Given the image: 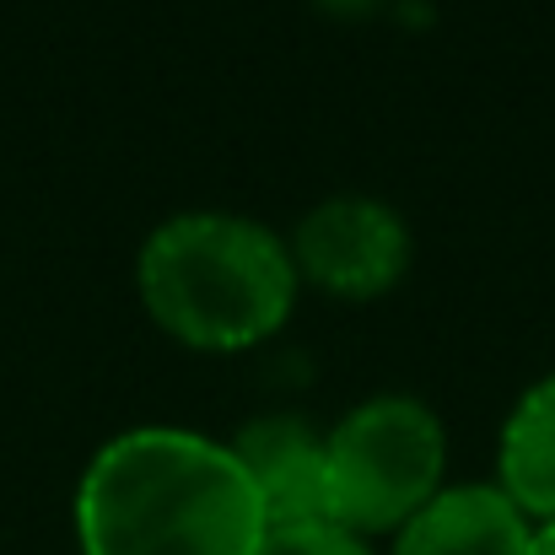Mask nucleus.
Listing matches in <instances>:
<instances>
[{
	"label": "nucleus",
	"mask_w": 555,
	"mask_h": 555,
	"mask_svg": "<svg viewBox=\"0 0 555 555\" xmlns=\"http://www.w3.org/2000/svg\"><path fill=\"white\" fill-rule=\"evenodd\" d=\"M76 540L81 555H254L264 513L227 442L135 426L81 469Z\"/></svg>",
	"instance_id": "nucleus-1"
},
{
	"label": "nucleus",
	"mask_w": 555,
	"mask_h": 555,
	"mask_svg": "<svg viewBox=\"0 0 555 555\" xmlns=\"http://www.w3.org/2000/svg\"><path fill=\"white\" fill-rule=\"evenodd\" d=\"M146 313L199 351H243L275 335L297 302L292 243L237 210H179L141 243Z\"/></svg>",
	"instance_id": "nucleus-2"
},
{
	"label": "nucleus",
	"mask_w": 555,
	"mask_h": 555,
	"mask_svg": "<svg viewBox=\"0 0 555 555\" xmlns=\"http://www.w3.org/2000/svg\"><path fill=\"white\" fill-rule=\"evenodd\" d=\"M448 437L415 393H372L324 437V518L351 534H393L442 491Z\"/></svg>",
	"instance_id": "nucleus-3"
},
{
	"label": "nucleus",
	"mask_w": 555,
	"mask_h": 555,
	"mask_svg": "<svg viewBox=\"0 0 555 555\" xmlns=\"http://www.w3.org/2000/svg\"><path fill=\"white\" fill-rule=\"evenodd\" d=\"M292 264L335 297H377L410 264V227L372 194H330L297 221Z\"/></svg>",
	"instance_id": "nucleus-4"
},
{
	"label": "nucleus",
	"mask_w": 555,
	"mask_h": 555,
	"mask_svg": "<svg viewBox=\"0 0 555 555\" xmlns=\"http://www.w3.org/2000/svg\"><path fill=\"white\" fill-rule=\"evenodd\" d=\"M227 448L259 496L264 529L324 518V431L302 415H254Z\"/></svg>",
	"instance_id": "nucleus-5"
},
{
	"label": "nucleus",
	"mask_w": 555,
	"mask_h": 555,
	"mask_svg": "<svg viewBox=\"0 0 555 555\" xmlns=\"http://www.w3.org/2000/svg\"><path fill=\"white\" fill-rule=\"evenodd\" d=\"M529 513L496 480H469L415 507L393 529V555H529Z\"/></svg>",
	"instance_id": "nucleus-6"
},
{
	"label": "nucleus",
	"mask_w": 555,
	"mask_h": 555,
	"mask_svg": "<svg viewBox=\"0 0 555 555\" xmlns=\"http://www.w3.org/2000/svg\"><path fill=\"white\" fill-rule=\"evenodd\" d=\"M496 486L529 513L534 529L555 524V372L513 404L496 448Z\"/></svg>",
	"instance_id": "nucleus-7"
},
{
	"label": "nucleus",
	"mask_w": 555,
	"mask_h": 555,
	"mask_svg": "<svg viewBox=\"0 0 555 555\" xmlns=\"http://www.w3.org/2000/svg\"><path fill=\"white\" fill-rule=\"evenodd\" d=\"M254 555H372V545L362 534L319 518V524H281V529H264L259 551Z\"/></svg>",
	"instance_id": "nucleus-8"
},
{
	"label": "nucleus",
	"mask_w": 555,
	"mask_h": 555,
	"mask_svg": "<svg viewBox=\"0 0 555 555\" xmlns=\"http://www.w3.org/2000/svg\"><path fill=\"white\" fill-rule=\"evenodd\" d=\"M529 555H555V524H540L534 540H529Z\"/></svg>",
	"instance_id": "nucleus-9"
},
{
	"label": "nucleus",
	"mask_w": 555,
	"mask_h": 555,
	"mask_svg": "<svg viewBox=\"0 0 555 555\" xmlns=\"http://www.w3.org/2000/svg\"><path fill=\"white\" fill-rule=\"evenodd\" d=\"M330 5H362V0H330Z\"/></svg>",
	"instance_id": "nucleus-10"
}]
</instances>
